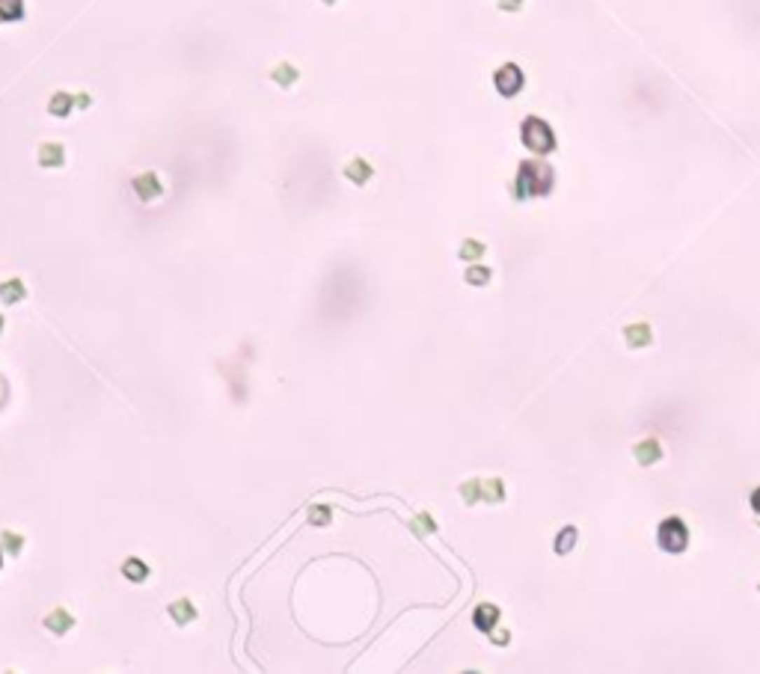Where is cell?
Here are the masks:
<instances>
[{
  "instance_id": "f546056e",
  "label": "cell",
  "mask_w": 760,
  "mask_h": 674,
  "mask_svg": "<svg viewBox=\"0 0 760 674\" xmlns=\"http://www.w3.org/2000/svg\"><path fill=\"white\" fill-rule=\"evenodd\" d=\"M4 327H6V318H4V315H0V333H4Z\"/></svg>"
},
{
  "instance_id": "ac0fdd59",
  "label": "cell",
  "mask_w": 760,
  "mask_h": 674,
  "mask_svg": "<svg viewBox=\"0 0 760 674\" xmlns=\"http://www.w3.org/2000/svg\"><path fill=\"white\" fill-rule=\"evenodd\" d=\"M21 546H24V538L18 532H0V550H6L9 556H18L21 553Z\"/></svg>"
},
{
  "instance_id": "5bb4252c",
  "label": "cell",
  "mask_w": 760,
  "mask_h": 674,
  "mask_svg": "<svg viewBox=\"0 0 760 674\" xmlns=\"http://www.w3.org/2000/svg\"><path fill=\"white\" fill-rule=\"evenodd\" d=\"M663 458V448H659V443L656 440H644V443H639L635 446V460H639V464H656V460Z\"/></svg>"
},
{
  "instance_id": "4316f807",
  "label": "cell",
  "mask_w": 760,
  "mask_h": 674,
  "mask_svg": "<svg viewBox=\"0 0 760 674\" xmlns=\"http://www.w3.org/2000/svg\"><path fill=\"white\" fill-rule=\"evenodd\" d=\"M523 6V0H499V9H505V12H517Z\"/></svg>"
},
{
  "instance_id": "8992f818",
  "label": "cell",
  "mask_w": 760,
  "mask_h": 674,
  "mask_svg": "<svg viewBox=\"0 0 760 674\" xmlns=\"http://www.w3.org/2000/svg\"><path fill=\"white\" fill-rule=\"evenodd\" d=\"M71 627H74V615L69 612V609H63V606L45 615V630H48V633H54V635H66Z\"/></svg>"
},
{
  "instance_id": "7a4b0ae2",
  "label": "cell",
  "mask_w": 760,
  "mask_h": 674,
  "mask_svg": "<svg viewBox=\"0 0 760 674\" xmlns=\"http://www.w3.org/2000/svg\"><path fill=\"white\" fill-rule=\"evenodd\" d=\"M520 134H523V143H526L534 155H546V152H553V149H555L553 128L544 119H538V116H529L526 122H523V131Z\"/></svg>"
},
{
  "instance_id": "277c9868",
  "label": "cell",
  "mask_w": 760,
  "mask_h": 674,
  "mask_svg": "<svg viewBox=\"0 0 760 674\" xmlns=\"http://www.w3.org/2000/svg\"><path fill=\"white\" fill-rule=\"evenodd\" d=\"M493 83H496V90H499L505 98H514L523 90V71H520V66H514V62H505V66H499V69H496V74H493Z\"/></svg>"
},
{
  "instance_id": "e0dca14e",
  "label": "cell",
  "mask_w": 760,
  "mask_h": 674,
  "mask_svg": "<svg viewBox=\"0 0 760 674\" xmlns=\"http://www.w3.org/2000/svg\"><path fill=\"white\" fill-rule=\"evenodd\" d=\"M651 342V330H647V324H630L627 327V345L630 348H642Z\"/></svg>"
},
{
  "instance_id": "cb8c5ba5",
  "label": "cell",
  "mask_w": 760,
  "mask_h": 674,
  "mask_svg": "<svg viewBox=\"0 0 760 674\" xmlns=\"http://www.w3.org/2000/svg\"><path fill=\"white\" fill-rule=\"evenodd\" d=\"M460 493H464V502H478L481 499V481H467V484H460Z\"/></svg>"
},
{
  "instance_id": "7402d4cb",
  "label": "cell",
  "mask_w": 760,
  "mask_h": 674,
  "mask_svg": "<svg viewBox=\"0 0 760 674\" xmlns=\"http://www.w3.org/2000/svg\"><path fill=\"white\" fill-rule=\"evenodd\" d=\"M309 523H312V526H327L330 523V508L327 505H312L309 508Z\"/></svg>"
},
{
  "instance_id": "1f68e13d",
  "label": "cell",
  "mask_w": 760,
  "mask_h": 674,
  "mask_svg": "<svg viewBox=\"0 0 760 674\" xmlns=\"http://www.w3.org/2000/svg\"><path fill=\"white\" fill-rule=\"evenodd\" d=\"M0 568H4V556H0Z\"/></svg>"
},
{
  "instance_id": "d4e9b609",
  "label": "cell",
  "mask_w": 760,
  "mask_h": 674,
  "mask_svg": "<svg viewBox=\"0 0 760 674\" xmlns=\"http://www.w3.org/2000/svg\"><path fill=\"white\" fill-rule=\"evenodd\" d=\"M488 280H490V270L488 268H469L467 270V282L469 285H484Z\"/></svg>"
},
{
  "instance_id": "52a82bcc",
  "label": "cell",
  "mask_w": 760,
  "mask_h": 674,
  "mask_svg": "<svg viewBox=\"0 0 760 674\" xmlns=\"http://www.w3.org/2000/svg\"><path fill=\"white\" fill-rule=\"evenodd\" d=\"M342 172H345V179L351 181V184H368V179L375 176V170H371V164H368L366 158H351L345 164Z\"/></svg>"
},
{
  "instance_id": "8fae6325",
  "label": "cell",
  "mask_w": 760,
  "mask_h": 674,
  "mask_svg": "<svg viewBox=\"0 0 760 674\" xmlns=\"http://www.w3.org/2000/svg\"><path fill=\"white\" fill-rule=\"evenodd\" d=\"M24 297H27V285H24V280H6V282H0V301H4L6 306L21 303Z\"/></svg>"
},
{
  "instance_id": "4fadbf2b",
  "label": "cell",
  "mask_w": 760,
  "mask_h": 674,
  "mask_svg": "<svg viewBox=\"0 0 760 674\" xmlns=\"http://www.w3.org/2000/svg\"><path fill=\"white\" fill-rule=\"evenodd\" d=\"M472 621H476V627L481 633H493V624L499 621V609L490 606V603H481L476 612H472Z\"/></svg>"
},
{
  "instance_id": "3957f363",
  "label": "cell",
  "mask_w": 760,
  "mask_h": 674,
  "mask_svg": "<svg viewBox=\"0 0 760 674\" xmlns=\"http://www.w3.org/2000/svg\"><path fill=\"white\" fill-rule=\"evenodd\" d=\"M689 541V532L686 526H683V520L680 517H668L663 526H659V546L668 553H680L683 546H686Z\"/></svg>"
},
{
  "instance_id": "2e32d148",
  "label": "cell",
  "mask_w": 760,
  "mask_h": 674,
  "mask_svg": "<svg viewBox=\"0 0 760 674\" xmlns=\"http://www.w3.org/2000/svg\"><path fill=\"white\" fill-rule=\"evenodd\" d=\"M24 0H0V21H21Z\"/></svg>"
},
{
  "instance_id": "44dd1931",
  "label": "cell",
  "mask_w": 760,
  "mask_h": 674,
  "mask_svg": "<svg viewBox=\"0 0 760 674\" xmlns=\"http://www.w3.org/2000/svg\"><path fill=\"white\" fill-rule=\"evenodd\" d=\"M484 256V244L481 241H464V247H460V259H467V261H478Z\"/></svg>"
},
{
  "instance_id": "603a6c76",
  "label": "cell",
  "mask_w": 760,
  "mask_h": 674,
  "mask_svg": "<svg viewBox=\"0 0 760 674\" xmlns=\"http://www.w3.org/2000/svg\"><path fill=\"white\" fill-rule=\"evenodd\" d=\"M573 544H576V529H565L562 535H558V541H555V553H567L573 550Z\"/></svg>"
},
{
  "instance_id": "f1b7e54d",
  "label": "cell",
  "mask_w": 760,
  "mask_h": 674,
  "mask_svg": "<svg viewBox=\"0 0 760 674\" xmlns=\"http://www.w3.org/2000/svg\"><path fill=\"white\" fill-rule=\"evenodd\" d=\"M752 508H754L757 514H760V488H757V490L752 493Z\"/></svg>"
},
{
  "instance_id": "30bf717a",
  "label": "cell",
  "mask_w": 760,
  "mask_h": 674,
  "mask_svg": "<svg viewBox=\"0 0 760 674\" xmlns=\"http://www.w3.org/2000/svg\"><path fill=\"white\" fill-rule=\"evenodd\" d=\"M71 110H74V95L71 92H54L51 95V102H48V114L51 116H57V119H66V116H71Z\"/></svg>"
},
{
  "instance_id": "6da1fadb",
  "label": "cell",
  "mask_w": 760,
  "mask_h": 674,
  "mask_svg": "<svg viewBox=\"0 0 760 674\" xmlns=\"http://www.w3.org/2000/svg\"><path fill=\"white\" fill-rule=\"evenodd\" d=\"M553 191V170L544 160H523L517 172V196H546Z\"/></svg>"
},
{
  "instance_id": "7c38bea8",
  "label": "cell",
  "mask_w": 760,
  "mask_h": 674,
  "mask_svg": "<svg viewBox=\"0 0 760 674\" xmlns=\"http://www.w3.org/2000/svg\"><path fill=\"white\" fill-rule=\"evenodd\" d=\"M297 78H300V71H297V66H291V62H279V66L270 69V81L277 83V86H282V90L294 86Z\"/></svg>"
},
{
  "instance_id": "d6986e66",
  "label": "cell",
  "mask_w": 760,
  "mask_h": 674,
  "mask_svg": "<svg viewBox=\"0 0 760 674\" xmlns=\"http://www.w3.org/2000/svg\"><path fill=\"white\" fill-rule=\"evenodd\" d=\"M502 496H505V488H502V481H481V499H490V502H502Z\"/></svg>"
},
{
  "instance_id": "4dcf8cb0",
  "label": "cell",
  "mask_w": 760,
  "mask_h": 674,
  "mask_svg": "<svg viewBox=\"0 0 760 674\" xmlns=\"http://www.w3.org/2000/svg\"><path fill=\"white\" fill-rule=\"evenodd\" d=\"M321 4H327V6H333V4H336V0H321Z\"/></svg>"
},
{
  "instance_id": "ba28073f",
  "label": "cell",
  "mask_w": 760,
  "mask_h": 674,
  "mask_svg": "<svg viewBox=\"0 0 760 674\" xmlns=\"http://www.w3.org/2000/svg\"><path fill=\"white\" fill-rule=\"evenodd\" d=\"M39 164L45 170H57L66 164V149L60 143H42L39 146Z\"/></svg>"
},
{
  "instance_id": "ffe728a7",
  "label": "cell",
  "mask_w": 760,
  "mask_h": 674,
  "mask_svg": "<svg viewBox=\"0 0 760 674\" xmlns=\"http://www.w3.org/2000/svg\"><path fill=\"white\" fill-rule=\"evenodd\" d=\"M410 529L416 535H431V532H437V523L431 520V514H416V520H410Z\"/></svg>"
},
{
  "instance_id": "9a60e30c",
  "label": "cell",
  "mask_w": 760,
  "mask_h": 674,
  "mask_svg": "<svg viewBox=\"0 0 760 674\" xmlns=\"http://www.w3.org/2000/svg\"><path fill=\"white\" fill-rule=\"evenodd\" d=\"M122 577L131 579V582H146L148 579V565L140 558H125V565H122Z\"/></svg>"
},
{
  "instance_id": "83f0119b",
  "label": "cell",
  "mask_w": 760,
  "mask_h": 674,
  "mask_svg": "<svg viewBox=\"0 0 760 674\" xmlns=\"http://www.w3.org/2000/svg\"><path fill=\"white\" fill-rule=\"evenodd\" d=\"M493 642H496V645H505V642H508V633H505V630L493 633Z\"/></svg>"
},
{
  "instance_id": "5b68a950",
  "label": "cell",
  "mask_w": 760,
  "mask_h": 674,
  "mask_svg": "<svg viewBox=\"0 0 760 674\" xmlns=\"http://www.w3.org/2000/svg\"><path fill=\"white\" fill-rule=\"evenodd\" d=\"M131 187H134V193L140 196L143 202H152V199H158L160 191H164V187H160V179L155 176V172H140V176L131 181Z\"/></svg>"
},
{
  "instance_id": "9c48e42d",
  "label": "cell",
  "mask_w": 760,
  "mask_h": 674,
  "mask_svg": "<svg viewBox=\"0 0 760 674\" xmlns=\"http://www.w3.org/2000/svg\"><path fill=\"white\" fill-rule=\"evenodd\" d=\"M167 612H170V618L179 624H191V621H196V606H193V600H188V597H179V600H172L170 606H167Z\"/></svg>"
},
{
  "instance_id": "484cf974",
  "label": "cell",
  "mask_w": 760,
  "mask_h": 674,
  "mask_svg": "<svg viewBox=\"0 0 760 674\" xmlns=\"http://www.w3.org/2000/svg\"><path fill=\"white\" fill-rule=\"evenodd\" d=\"M90 104H92V98H90V95H86V92H78V95H74V107H81V110H86V107H90Z\"/></svg>"
}]
</instances>
